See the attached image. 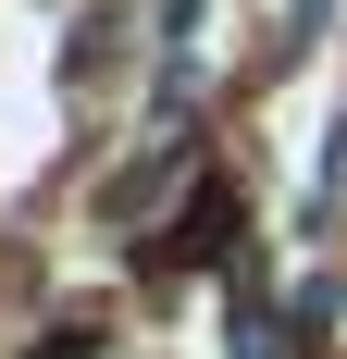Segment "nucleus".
<instances>
[{"instance_id": "nucleus-1", "label": "nucleus", "mask_w": 347, "mask_h": 359, "mask_svg": "<svg viewBox=\"0 0 347 359\" xmlns=\"http://www.w3.org/2000/svg\"><path fill=\"white\" fill-rule=\"evenodd\" d=\"M223 359H285V347H273V323H223Z\"/></svg>"}, {"instance_id": "nucleus-2", "label": "nucleus", "mask_w": 347, "mask_h": 359, "mask_svg": "<svg viewBox=\"0 0 347 359\" xmlns=\"http://www.w3.org/2000/svg\"><path fill=\"white\" fill-rule=\"evenodd\" d=\"M25 359H100V334H37Z\"/></svg>"}]
</instances>
